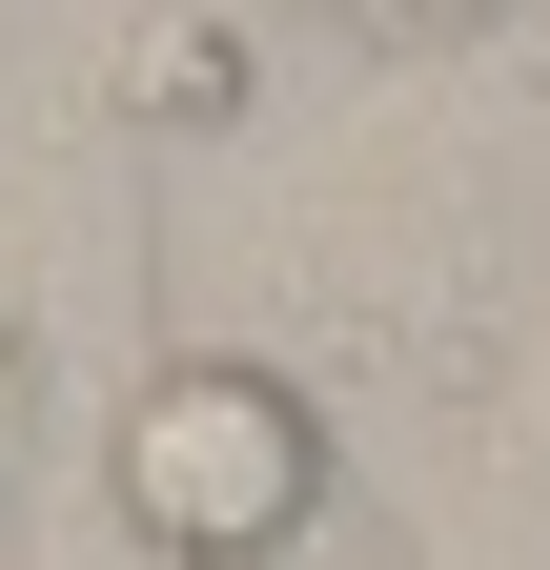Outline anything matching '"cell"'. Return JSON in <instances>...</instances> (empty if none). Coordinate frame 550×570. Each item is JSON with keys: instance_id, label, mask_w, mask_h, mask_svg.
<instances>
[{"instance_id": "2", "label": "cell", "mask_w": 550, "mask_h": 570, "mask_svg": "<svg viewBox=\"0 0 550 570\" xmlns=\"http://www.w3.org/2000/svg\"><path fill=\"white\" fill-rule=\"evenodd\" d=\"M225 102H245V41L225 21H164L144 41V122H225Z\"/></svg>"}, {"instance_id": "1", "label": "cell", "mask_w": 550, "mask_h": 570, "mask_svg": "<svg viewBox=\"0 0 550 570\" xmlns=\"http://www.w3.org/2000/svg\"><path fill=\"white\" fill-rule=\"evenodd\" d=\"M102 510L144 570H286L306 530H347V469H326V407L245 346H164L144 387L102 407Z\"/></svg>"}, {"instance_id": "3", "label": "cell", "mask_w": 550, "mask_h": 570, "mask_svg": "<svg viewBox=\"0 0 550 570\" xmlns=\"http://www.w3.org/2000/svg\"><path fill=\"white\" fill-rule=\"evenodd\" d=\"M306 21H347V41H469V21H510V0H306Z\"/></svg>"}, {"instance_id": "4", "label": "cell", "mask_w": 550, "mask_h": 570, "mask_svg": "<svg viewBox=\"0 0 550 570\" xmlns=\"http://www.w3.org/2000/svg\"><path fill=\"white\" fill-rule=\"evenodd\" d=\"M286 570H407V550H387V530H306Z\"/></svg>"}]
</instances>
